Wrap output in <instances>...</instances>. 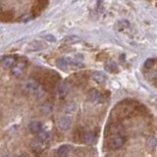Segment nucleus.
Listing matches in <instances>:
<instances>
[{
    "mask_svg": "<svg viewBox=\"0 0 157 157\" xmlns=\"http://www.w3.org/2000/svg\"><path fill=\"white\" fill-rule=\"evenodd\" d=\"M125 137L121 136V135H114L113 136H111L109 140H108L107 145L110 149H119L121 147L125 144Z\"/></svg>",
    "mask_w": 157,
    "mask_h": 157,
    "instance_id": "1",
    "label": "nucleus"
},
{
    "mask_svg": "<svg viewBox=\"0 0 157 157\" xmlns=\"http://www.w3.org/2000/svg\"><path fill=\"white\" fill-rule=\"evenodd\" d=\"M72 126V118L69 116L62 117L58 122V127L61 131H67Z\"/></svg>",
    "mask_w": 157,
    "mask_h": 157,
    "instance_id": "2",
    "label": "nucleus"
},
{
    "mask_svg": "<svg viewBox=\"0 0 157 157\" xmlns=\"http://www.w3.org/2000/svg\"><path fill=\"white\" fill-rule=\"evenodd\" d=\"M25 67H26V64L23 63V62H20V63H16L15 65L11 68V73L14 77H20L24 73L25 70Z\"/></svg>",
    "mask_w": 157,
    "mask_h": 157,
    "instance_id": "3",
    "label": "nucleus"
},
{
    "mask_svg": "<svg viewBox=\"0 0 157 157\" xmlns=\"http://www.w3.org/2000/svg\"><path fill=\"white\" fill-rule=\"evenodd\" d=\"M91 78L97 83H103L106 81V75L102 72H93L91 73Z\"/></svg>",
    "mask_w": 157,
    "mask_h": 157,
    "instance_id": "4",
    "label": "nucleus"
},
{
    "mask_svg": "<svg viewBox=\"0 0 157 157\" xmlns=\"http://www.w3.org/2000/svg\"><path fill=\"white\" fill-rule=\"evenodd\" d=\"M42 124L39 121H33L29 124V130L33 134H37L41 131Z\"/></svg>",
    "mask_w": 157,
    "mask_h": 157,
    "instance_id": "5",
    "label": "nucleus"
},
{
    "mask_svg": "<svg viewBox=\"0 0 157 157\" xmlns=\"http://www.w3.org/2000/svg\"><path fill=\"white\" fill-rule=\"evenodd\" d=\"M70 150H71L70 145H68V144L61 145L57 150V155L58 157H67L69 153H70Z\"/></svg>",
    "mask_w": 157,
    "mask_h": 157,
    "instance_id": "6",
    "label": "nucleus"
},
{
    "mask_svg": "<svg viewBox=\"0 0 157 157\" xmlns=\"http://www.w3.org/2000/svg\"><path fill=\"white\" fill-rule=\"evenodd\" d=\"M15 64H16V58L14 56H7L2 60V65L4 68H12Z\"/></svg>",
    "mask_w": 157,
    "mask_h": 157,
    "instance_id": "7",
    "label": "nucleus"
},
{
    "mask_svg": "<svg viewBox=\"0 0 157 157\" xmlns=\"http://www.w3.org/2000/svg\"><path fill=\"white\" fill-rule=\"evenodd\" d=\"M58 95L60 97H65L69 93V86L66 82H62L58 86Z\"/></svg>",
    "mask_w": 157,
    "mask_h": 157,
    "instance_id": "8",
    "label": "nucleus"
},
{
    "mask_svg": "<svg viewBox=\"0 0 157 157\" xmlns=\"http://www.w3.org/2000/svg\"><path fill=\"white\" fill-rule=\"evenodd\" d=\"M87 96H88V99H90L91 102H97L101 98V94L99 93V91L96 90H91L90 92H88Z\"/></svg>",
    "mask_w": 157,
    "mask_h": 157,
    "instance_id": "9",
    "label": "nucleus"
},
{
    "mask_svg": "<svg viewBox=\"0 0 157 157\" xmlns=\"http://www.w3.org/2000/svg\"><path fill=\"white\" fill-rule=\"evenodd\" d=\"M105 70L110 72V73H113V74H116L119 72V68H118V65L114 62V61H110L106 63L105 65Z\"/></svg>",
    "mask_w": 157,
    "mask_h": 157,
    "instance_id": "10",
    "label": "nucleus"
},
{
    "mask_svg": "<svg viewBox=\"0 0 157 157\" xmlns=\"http://www.w3.org/2000/svg\"><path fill=\"white\" fill-rule=\"evenodd\" d=\"M93 140H94V135L90 132H87L82 136V141L85 142L86 144H91Z\"/></svg>",
    "mask_w": 157,
    "mask_h": 157,
    "instance_id": "11",
    "label": "nucleus"
},
{
    "mask_svg": "<svg viewBox=\"0 0 157 157\" xmlns=\"http://www.w3.org/2000/svg\"><path fill=\"white\" fill-rule=\"evenodd\" d=\"M56 64H57V66L59 68L62 69V70H66V69L68 68V66H69L66 58H59V59H57Z\"/></svg>",
    "mask_w": 157,
    "mask_h": 157,
    "instance_id": "12",
    "label": "nucleus"
},
{
    "mask_svg": "<svg viewBox=\"0 0 157 157\" xmlns=\"http://www.w3.org/2000/svg\"><path fill=\"white\" fill-rule=\"evenodd\" d=\"M49 139V134L46 132H39V135H38V140H40V141H43V142H45L47 141Z\"/></svg>",
    "mask_w": 157,
    "mask_h": 157,
    "instance_id": "13",
    "label": "nucleus"
},
{
    "mask_svg": "<svg viewBox=\"0 0 157 157\" xmlns=\"http://www.w3.org/2000/svg\"><path fill=\"white\" fill-rule=\"evenodd\" d=\"M155 65V59L154 58H150V59H147L144 63V67L147 69H151Z\"/></svg>",
    "mask_w": 157,
    "mask_h": 157,
    "instance_id": "14",
    "label": "nucleus"
},
{
    "mask_svg": "<svg viewBox=\"0 0 157 157\" xmlns=\"http://www.w3.org/2000/svg\"><path fill=\"white\" fill-rule=\"evenodd\" d=\"M75 103L74 102H69V103H67L66 104V110L68 111V112H70V111H73L74 109H75Z\"/></svg>",
    "mask_w": 157,
    "mask_h": 157,
    "instance_id": "15",
    "label": "nucleus"
},
{
    "mask_svg": "<svg viewBox=\"0 0 157 157\" xmlns=\"http://www.w3.org/2000/svg\"><path fill=\"white\" fill-rule=\"evenodd\" d=\"M44 38H45L46 40L49 42H55L56 41V38L53 36H51V34H46V36H44Z\"/></svg>",
    "mask_w": 157,
    "mask_h": 157,
    "instance_id": "16",
    "label": "nucleus"
},
{
    "mask_svg": "<svg viewBox=\"0 0 157 157\" xmlns=\"http://www.w3.org/2000/svg\"><path fill=\"white\" fill-rule=\"evenodd\" d=\"M19 157H27V156L26 155H20Z\"/></svg>",
    "mask_w": 157,
    "mask_h": 157,
    "instance_id": "17",
    "label": "nucleus"
},
{
    "mask_svg": "<svg viewBox=\"0 0 157 157\" xmlns=\"http://www.w3.org/2000/svg\"><path fill=\"white\" fill-rule=\"evenodd\" d=\"M3 157H9L8 155H5V156H3Z\"/></svg>",
    "mask_w": 157,
    "mask_h": 157,
    "instance_id": "18",
    "label": "nucleus"
}]
</instances>
